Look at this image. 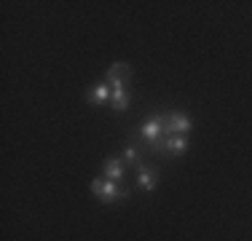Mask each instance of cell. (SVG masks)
Listing matches in <instances>:
<instances>
[{
	"mask_svg": "<svg viewBox=\"0 0 252 241\" xmlns=\"http://www.w3.org/2000/svg\"><path fill=\"white\" fill-rule=\"evenodd\" d=\"M92 193L99 198L102 204H113V201H118V198H126L129 196V188L121 182H113V180H92Z\"/></svg>",
	"mask_w": 252,
	"mask_h": 241,
	"instance_id": "obj_1",
	"label": "cell"
},
{
	"mask_svg": "<svg viewBox=\"0 0 252 241\" xmlns=\"http://www.w3.org/2000/svg\"><path fill=\"white\" fill-rule=\"evenodd\" d=\"M190 129H193V120H190V116H185V113L180 110H172L169 116L164 118V134L172 137V134H190Z\"/></svg>",
	"mask_w": 252,
	"mask_h": 241,
	"instance_id": "obj_2",
	"label": "cell"
},
{
	"mask_svg": "<svg viewBox=\"0 0 252 241\" xmlns=\"http://www.w3.org/2000/svg\"><path fill=\"white\" fill-rule=\"evenodd\" d=\"M140 134H142V140H145L148 145H153L156 140H161V137H166L164 134V116H151L148 120H142V126H140Z\"/></svg>",
	"mask_w": 252,
	"mask_h": 241,
	"instance_id": "obj_3",
	"label": "cell"
},
{
	"mask_svg": "<svg viewBox=\"0 0 252 241\" xmlns=\"http://www.w3.org/2000/svg\"><path fill=\"white\" fill-rule=\"evenodd\" d=\"M102 177L113 180V182H121L126 177V161L124 158H107L105 166H102Z\"/></svg>",
	"mask_w": 252,
	"mask_h": 241,
	"instance_id": "obj_4",
	"label": "cell"
},
{
	"mask_svg": "<svg viewBox=\"0 0 252 241\" xmlns=\"http://www.w3.org/2000/svg\"><path fill=\"white\" fill-rule=\"evenodd\" d=\"M113 96H110V107L116 113H126L129 110V91H126V83H110Z\"/></svg>",
	"mask_w": 252,
	"mask_h": 241,
	"instance_id": "obj_5",
	"label": "cell"
},
{
	"mask_svg": "<svg viewBox=\"0 0 252 241\" xmlns=\"http://www.w3.org/2000/svg\"><path fill=\"white\" fill-rule=\"evenodd\" d=\"M137 185H140L142 190H156V185H158V172H156L153 166H142L140 164V169H137Z\"/></svg>",
	"mask_w": 252,
	"mask_h": 241,
	"instance_id": "obj_6",
	"label": "cell"
},
{
	"mask_svg": "<svg viewBox=\"0 0 252 241\" xmlns=\"http://www.w3.org/2000/svg\"><path fill=\"white\" fill-rule=\"evenodd\" d=\"M131 78V67L126 62H113L110 64V70H107V75H105V81L107 83H126Z\"/></svg>",
	"mask_w": 252,
	"mask_h": 241,
	"instance_id": "obj_7",
	"label": "cell"
},
{
	"mask_svg": "<svg viewBox=\"0 0 252 241\" xmlns=\"http://www.w3.org/2000/svg\"><path fill=\"white\" fill-rule=\"evenodd\" d=\"M110 96H113L110 83L99 81V83H94L92 91H89V102H92V105H105V102H110Z\"/></svg>",
	"mask_w": 252,
	"mask_h": 241,
	"instance_id": "obj_8",
	"label": "cell"
},
{
	"mask_svg": "<svg viewBox=\"0 0 252 241\" xmlns=\"http://www.w3.org/2000/svg\"><path fill=\"white\" fill-rule=\"evenodd\" d=\"M188 148H190V140H188L185 134H172V137H166V150H169L172 155H183Z\"/></svg>",
	"mask_w": 252,
	"mask_h": 241,
	"instance_id": "obj_9",
	"label": "cell"
},
{
	"mask_svg": "<svg viewBox=\"0 0 252 241\" xmlns=\"http://www.w3.org/2000/svg\"><path fill=\"white\" fill-rule=\"evenodd\" d=\"M124 161H126V166L140 169V148H137V145H126L124 148Z\"/></svg>",
	"mask_w": 252,
	"mask_h": 241,
	"instance_id": "obj_10",
	"label": "cell"
}]
</instances>
